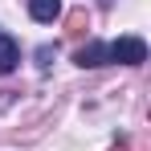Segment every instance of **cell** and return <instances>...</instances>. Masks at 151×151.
I'll return each instance as SVG.
<instances>
[{
  "label": "cell",
  "instance_id": "obj_1",
  "mask_svg": "<svg viewBox=\"0 0 151 151\" xmlns=\"http://www.w3.org/2000/svg\"><path fill=\"white\" fill-rule=\"evenodd\" d=\"M106 49H110V61H123V65H143L147 61V41L143 37H119Z\"/></svg>",
  "mask_w": 151,
  "mask_h": 151
},
{
  "label": "cell",
  "instance_id": "obj_2",
  "mask_svg": "<svg viewBox=\"0 0 151 151\" xmlns=\"http://www.w3.org/2000/svg\"><path fill=\"white\" fill-rule=\"evenodd\" d=\"M74 61L82 65V70H98V65H106V61H110V49H106L102 41H86V45L74 53Z\"/></svg>",
  "mask_w": 151,
  "mask_h": 151
},
{
  "label": "cell",
  "instance_id": "obj_3",
  "mask_svg": "<svg viewBox=\"0 0 151 151\" xmlns=\"http://www.w3.org/2000/svg\"><path fill=\"white\" fill-rule=\"evenodd\" d=\"M86 33H90V12H86V8L65 12V37H70V41H82Z\"/></svg>",
  "mask_w": 151,
  "mask_h": 151
},
{
  "label": "cell",
  "instance_id": "obj_4",
  "mask_svg": "<svg viewBox=\"0 0 151 151\" xmlns=\"http://www.w3.org/2000/svg\"><path fill=\"white\" fill-rule=\"evenodd\" d=\"M29 17L41 21V25H49V21L61 17V0H29Z\"/></svg>",
  "mask_w": 151,
  "mask_h": 151
},
{
  "label": "cell",
  "instance_id": "obj_5",
  "mask_svg": "<svg viewBox=\"0 0 151 151\" xmlns=\"http://www.w3.org/2000/svg\"><path fill=\"white\" fill-rule=\"evenodd\" d=\"M17 61H21L17 41H12V37H0V74H12V70H17Z\"/></svg>",
  "mask_w": 151,
  "mask_h": 151
},
{
  "label": "cell",
  "instance_id": "obj_6",
  "mask_svg": "<svg viewBox=\"0 0 151 151\" xmlns=\"http://www.w3.org/2000/svg\"><path fill=\"white\" fill-rule=\"evenodd\" d=\"M49 57H53V49H49V45H41V49H37V61H41V65H49Z\"/></svg>",
  "mask_w": 151,
  "mask_h": 151
},
{
  "label": "cell",
  "instance_id": "obj_7",
  "mask_svg": "<svg viewBox=\"0 0 151 151\" xmlns=\"http://www.w3.org/2000/svg\"><path fill=\"white\" fill-rule=\"evenodd\" d=\"M110 151H127V143H119V147H110Z\"/></svg>",
  "mask_w": 151,
  "mask_h": 151
},
{
  "label": "cell",
  "instance_id": "obj_8",
  "mask_svg": "<svg viewBox=\"0 0 151 151\" xmlns=\"http://www.w3.org/2000/svg\"><path fill=\"white\" fill-rule=\"evenodd\" d=\"M110 4H114V0H102V8H110Z\"/></svg>",
  "mask_w": 151,
  "mask_h": 151
}]
</instances>
